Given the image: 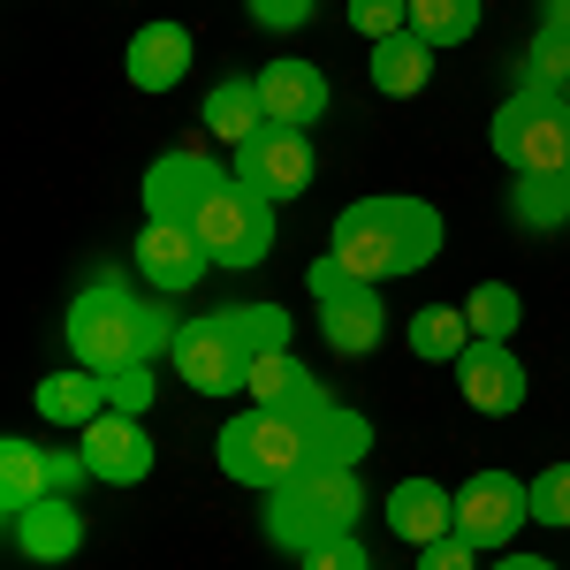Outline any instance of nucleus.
Masks as SVG:
<instances>
[{
  "label": "nucleus",
  "instance_id": "obj_14",
  "mask_svg": "<svg viewBox=\"0 0 570 570\" xmlns=\"http://www.w3.org/2000/svg\"><path fill=\"white\" fill-rule=\"evenodd\" d=\"M389 532L403 540V548H434V540H449L456 532V494L441 480H426V472H411V480L389 487Z\"/></svg>",
  "mask_w": 570,
  "mask_h": 570
},
{
  "label": "nucleus",
  "instance_id": "obj_34",
  "mask_svg": "<svg viewBox=\"0 0 570 570\" xmlns=\"http://www.w3.org/2000/svg\"><path fill=\"white\" fill-rule=\"evenodd\" d=\"M472 556H480V548H472L464 532H449L434 548H419V570H472Z\"/></svg>",
  "mask_w": 570,
  "mask_h": 570
},
{
  "label": "nucleus",
  "instance_id": "obj_38",
  "mask_svg": "<svg viewBox=\"0 0 570 570\" xmlns=\"http://www.w3.org/2000/svg\"><path fill=\"white\" fill-rule=\"evenodd\" d=\"M563 107H570V91H563Z\"/></svg>",
  "mask_w": 570,
  "mask_h": 570
},
{
  "label": "nucleus",
  "instance_id": "obj_15",
  "mask_svg": "<svg viewBox=\"0 0 570 570\" xmlns=\"http://www.w3.org/2000/svg\"><path fill=\"white\" fill-rule=\"evenodd\" d=\"M259 99H266V122H289V130H312L327 115V77L312 61H266L259 69Z\"/></svg>",
  "mask_w": 570,
  "mask_h": 570
},
{
  "label": "nucleus",
  "instance_id": "obj_7",
  "mask_svg": "<svg viewBox=\"0 0 570 570\" xmlns=\"http://www.w3.org/2000/svg\"><path fill=\"white\" fill-rule=\"evenodd\" d=\"M494 153L518 176H563L570 168V107L540 91H510V107H494Z\"/></svg>",
  "mask_w": 570,
  "mask_h": 570
},
{
  "label": "nucleus",
  "instance_id": "obj_30",
  "mask_svg": "<svg viewBox=\"0 0 570 570\" xmlns=\"http://www.w3.org/2000/svg\"><path fill=\"white\" fill-rule=\"evenodd\" d=\"M305 289L320 297V305H335V297H351V289H357V274L343 259H327V252H320V259H312V274H305Z\"/></svg>",
  "mask_w": 570,
  "mask_h": 570
},
{
  "label": "nucleus",
  "instance_id": "obj_19",
  "mask_svg": "<svg viewBox=\"0 0 570 570\" xmlns=\"http://www.w3.org/2000/svg\"><path fill=\"white\" fill-rule=\"evenodd\" d=\"M518 91L540 99L570 91V0H548V31H532V46L518 53Z\"/></svg>",
  "mask_w": 570,
  "mask_h": 570
},
{
  "label": "nucleus",
  "instance_id": "obj_6",
  "mask_svg": "<svg viewBox=\"0 0 570 570\" xmlns=\"http://www.w3.org/2000/svg\"><path fill=\"white\" fill-rule=\"evenodd\" d=\"M252 357H259V312L252 305L198 312V320H183L176 343H168L176 381L198 389V395H214V403H228V395L252 389Z\"/></svg>",
  "mask_w": 570,
  "mask_h": 570
},
{
  "label": "nucleus",
  "instance_id": "obj_21",
  "mask_svg": "<svg viewBox=\"0 0 570 570\" xmlns=\"http://www.w3.org/2000/svg\"><path fill=\"white\" fill-rule=\"evenodd\" d=\"M39 411L53 419V426H91L99 411H115V395H107V373H91V365L46 373V381H39Z\"/></svg>",
  "mask_w": 570,
  "mask_h": 570
},
{
  "label": "nucleus",
  "instance_id": "obj_11",
  "mask_svg": "<svg viewBox=\"0 0 570 570\" xmlns=\"http://www.w3.org/2000/svg\"><path fill=\"white\" fill-rule=\"evenodd\" d=\"M77 449H85L91 480H107V487H137L153 472V434H145L137 411H99L91 426H77Z\"/></svg>",
  "mask_w": 570,
  "mask_h": 570
},
{
  "label": "nucleus",
  "instance_id": "obj_1",
  "mask_svg": "<svg viewBox=\"0 0 570 570\" xmlns=\"http://www.w3.org/2000/svg\"><path fill=\"white\" fill-rule=\"evenodd\" d=\"M365 449H373V426L357 419L351 403H335V395L297 403V411L252 403V411H236V419L220 426V441H214L220 472H228L236 487H259V494L289 487L297 472H320V464H357Z\"/></svg>",
  "mask_w": 570,
  "mask_h": 570
},
{
  "label": "nucleus",
  "instance_id": "obj_16",
  "mask_svg": "<svg viewBox=\"0 0 570 570\" xmlns=\"http://www.w3.org/2000/svg\"><path fill=\"white\" fill-rule=\"evenodd\" d=\"M8 532H16V548H23L31 563H69V556L85 548V510H77L69 494H46L23 518H8Z\"/></svg>",
  "mask_w": 570,
  "mask_h": 570
},
{
  "label": "nucleus",
  "instance_id": "obj_9",
  "mask_svg": "<svg viewBox=\"0 0 570 570\" xmlns=\"http://www.w3.org/2000/svg\"><path fill=\"white\" fill-rule=\"evenodd\" d=\"M259 312V357H252V403L266 411H297V403H320V381L305 373V357H297V335H289V312L282 305H252Z\"/></svg>",
  "mask_w": 570,
  "mask_h": 570
},
{
  "label": "nucleus",
  "instance_id": "obj_18",
  "mask_svg": "<svg viewBox=\"0 0 570 570\" xmlns=\"http://www.w3.org/2000/svg\"><path fill=\"white\" fill-rule=\"evenodd\" d=\"M190 31L183 23H145L130 39V53H122V69H130V85L137 91H176L183 77H190Z\"/></svg>",
  "mask_w": 570,
  "mask_h": 570
},
{
  "label": "nucleus",
  "instance_id": "obj_23",
  "mask_svg": "<svg viewBox=\"0 0 570 570\" xmlns=\"http://www.w3.org/2000/svg\"><path fill=\"white\" fill-rule=\"evenodd\" d=\"M53 494V480H46V449L23 434L0 441V518H23L31 502H46Z\"/></svg>",
  "mask_w": 570,
  "mask_h": 570
},
{
  "label": "nucleus",
  "instance_id": "obj_12",
  "mask_svg": "<svg viewBox=\"0 0 570 570\" xmlns=\"http://www.w3.org/2000/svg\"><path fill=\"white\" fill-rule=\"evenodd\" d=\"M206 266H214V252L198 244L190 220H145V228H137V274H145L153 289L183 297V289H198Z\"/></svg>",
  "mask_w": 570,
  "mask_h": 570
},
{
  "label": "nucleus",
  "instance_id": "obj_13",
  "mask_svg": "<svg viewBox=\"0 0 570 570\" xmlns=\"http://www.w3.org/2000/svg\"><path fill=\"white\" fill-rule=\"evenodd\" d=\"M456 389L472 411L487 419H510V411H525V365L510 343H472V351L456 357Z\"/></svg>",
  "mask_w": 570,
  "mask_h": 570
},
{
  "label": "nucleus",
  "instance_id": "obj_33",
  "mask_svg": "<svg viewBox=\"0 0 570 570\" xmlns=\"http://www.w3.org/2000/svg\"><path fill=\"white\" fill-rule=\"evenodd\" d=\"M46 480H53V494H77V487L91 480L85 449H46Z\"/></svg>",
  "mask_w": 570,
  "mask_h": 570
},
{
  "label": "nucleus",
  "instance_id": "obj_4",
  "mask_svg": "<svg viewBox=\"0 0 570 570\" xmlns=\"http://www.w3.org/2000/svg\"><path fill=\"white\" fill-rule=\"evenodd\" d=\"M327 259H343L357 282H395L441 259V214L426 198H357L327 228Z\"/></svg>",
  "mask_w": 570,
  "mask_h": 570
},
{
  "label": "nucleus",
  "instance_id": "obj_26",
  "mask_svg": "<svg viewBox=\"0 0 570 570\" xmlns=\"http://www.w3.org/2000/svg\"><path fill=\"white\" fill-rule=\"evenodd\" d=\"M411 31L426 46H456L480 31V0H411Z\"/></svg>",
  "mask_w": 570,
  "mask_h": 570
},
{
  "label": "nucleus",
  "instance_id": "obj_8",
  "mask_svg": "<svg viewBox=\"0 0 570 570\" xmlns=\"http://www.w3.org/2000/svg\"><path fill=\"white\" fill-rule=\"evenodd\" d=\"M525 525H532V487L518 472H472V480L456 487V532L480 556L487 548H510Z\"/></svg>",
  "mask_w": 570,
  "mask_h": 570
},
{
  "label": "nucleus",
  "instance_id": "obj_27",
  "mask_svg": "<svg viewBox=\"0 0 570 570\" xmlns=\"http://www.w3.org/2000/svg\"><path fill=\"white\" fill-rule=\"evenodd\" d=\"M510 206H518L525 228H563L570 220V190H563V176H518Z\"/></svg>",
  "mask_w": 570,
  "mask_h": 570
},
{
  "label": "nucleus",
  "instance_id": "obj_3",
  "mask_svg": "<svg viewBox=\"0 0 570 570\" xmlns=\"http://www.w3.org/2000/svg\"><path fill=\"white\" fill-rule=\"evenodd\" d=\"M183 320H168V305H145L122 289V274H99L91 289H77V305L61 320L77 365L91 373H130V365H160L168 343H176Z\"/></svg>",
  "mask_w": 570,
  "mask_h": 570
},
{
  "label": "nucleus",
  "instance_id": "obj_37",
  "mask_svg": "<svg viewBox=\"0 0 570 570\" xmlns=\"http://www.w3.org/2000/svg\"><path fill=\"white\" fill-rule=\"evenodd\" d=\"M563 190H570V168H563Z\"/></svg>",
  "mask_w": 570,
  "mask_h": 570
},
{
  "label": "nucleus",
  "instance_id": "obj_24",
  "mask_svg": "<svg viewBox=\"0 0 570 570\" xmlns=\"http://www.w3.org/2000/svg\"><path fill=\"white\" fill-rule=\"evenodd\" d=\"M472 351V327H464V305H419L411 312V357H434V365H456Z\"/></svg>",
  "mask_w": 570,
  "mask_h": 570
},
{
  "label": "nucleus",
  "instance_id": "obj_36",
  "mask_svg": "<svg viewBox=\"0 0 570 570\" xmlns=\"http://www.w3.org/2000/svg\"><path fill=\"white\" fill-rule=\"evenodd\" d=\"M494 570H556V563H548V556H502Z\"/></svg>",
  "mask_w": 570,
  "mask_h": 570
},
{
  "label": "nucleus",
  "instance_id": "obj_31",
  "mask_svg": "<svg viewBox=\"0 0 570 570\" xmlns=\"http://www.w3.org/2000/svg\"><path fill=\"white\" fill-rule=\"evenodd\" d=\"M305 570H373V556H365V540L357 532H343V540H327V548H312Z\"/></svg>",
  "mask_w": 570,
  "mask_h": 570
},
{
  "label": "nucleus",
  "instance_id": "obj_20",
  "mask_svg": "<svg viewBox=\"0 0 570 570\" xmlns=\"http://www.w3.org/2000/svg\"><path fill=\"white\" fill-rule=\"evenodd\" d=\"M206 130L228 145V153H244L252 137L266 130V99H259V77H220L206 91Z\"/></svg>",
  "mask_w": 570,
  "mask_h": 570
},
{
  "label": "nucleus",
  "instance_id": "obj_32",
  "mask_svg": "<svg viewBox=\"0 0 570 570\" xmlns=\"http://www.w3.org/2000/svg\"><path fill=\"white\" fill-rule=\"evenodd\" d=\"M107 395H115V411H145V403H153V365L107 373Z\"/></svg>",
  "mask_w": 570,
  "mask_h": 570
},
{
  "label": "nucleus",
  "instance_id": "obj_22",
  "mask_svg": "<svg viewBox=\"0 0 570 570\" xmlns=\"http://www.w3.org/2000/svg\"><path fill=\"white\" fill-rule=\"evenodd\" d=\"M426 85H434V46L419 39V31H395V39L373 46V91H389V99H419Z\"/></svg>",
  "mask_w": 570,
  "mask_h": 570
},
{
  "label": "nucleus",
  "instance_id": "obj_5",
  "mask_svg": "<svg viewBox=\"0 0 570 570\" xmlns=\"http://www.w3.org/2000/svg\"><path fill=\"white\" fill-rule=\"evenodd\" d=\"M357 518H365V480H357V464H320V472H297L289 487L266 494V540H274L282 556H297V563H305L312 548L357 532Z\"/></svg>",
  "mask_w": 570,
  "mask_h": 570
},
{
  "label": "nucleus",
  "instance_id": "obj_25",
  "mask_svg": "<svg viewBox=\"0 0 570 570\" xmlns=\"http://www.w3.org/2000/svg\"><path fill=\"white\" fill-rule=\"evenodd\" d=\"M518 320H525V305H518L510 282H480V289L464 297V327H472V343H510Z\"/></svg>",
  "mask_w": 570,
  "mask_h": 570
},
{
  "label": "nucleus",
  "instance_id": "obj_2",
  "mask_svg": "<svg viewBox=\"0 0 570 570\" xmlns=\"http://www.w3.org/2000/svg\"><path fill=\"white\" fill-rule=\"evenodd\" d=\"M145 220H190L214 266H259L274 252V206L236 168H214L198 153H160L145 168Z\"/></svg>",
  "mask_w": 570,
  "mask_h": 570
},
{
  "label": "nucleus",
  "instance_id": "obj_17",
  "mask_svg": "<svg viewBox=\"0 0 570 570\" xmlns=\"http://www.w3.org/2000/svg\"><path fill=\"white\" fill-rule=\"evenodd\" d=\"M320 335H327V351H335V357H373V351H381V335H389V305H381V289L357 282L351 297L320 305Z\"/></svg>",
  "mask_w": 570,
  "mask_h": 570
},
{
  "label": "nucleus",
  "instance_id": "obj_10",
  "mask_svg": "<svg viewBox=\"0 0 570 570\" xmlns=\"http://www.w3.org/2000/svg\"><path fill=\"white\" fill-rule=\"evenodd\" d=\"M236 176L259 190L266 206H289V198H305L312 176H320V160H312V130H289V122H266L244 153H236Z\"/></svg>",
  "mask_w": 570,
  "mask_h": 570
},
{
  "label": "nucleus",
  "instance_id": "obj_28",
  "mask_svg": "<svg viewBox=\"0 0 570 570\" xmlns=\"http://www.w3.org/2000/svg\"><path fill=\"white\" fill-rule=\"evenodd\" d=\"M351 31L357 39H395V31H411V0H351Z\"/></svg>",
  "mask_w": 570,
  "mask_h": 570
},
{
  "label": "nucleus",
  "instance_id": "obj_29",
  "mask_svg": "<svg viewBox=\"0 0 570 570\" xmlns=\"http://www.w3.org/2000/svg\"><path fill=\"white\" fill-rule=\"evenodd\" d=\"M532 518H540V525H570V464L532 472Z\"/></svg>",
  "mask_w": 570,
  "mask_h": 570
},
{
  "label": "nucleus",
  "instance_id": "obj_35",
  "mask_svg": "<svg viewBox=\"0 0 570 570\" xmlns=\"http://www.w3.org/2000/svg\"><path fill=\"white\" fill-rule=\"evenodd\" d=\"M312 16V0H252V23H266V31H297Z\"/></svg>",
  "mask_w": 570,
  "mask_h": 570
}]
</instances>
